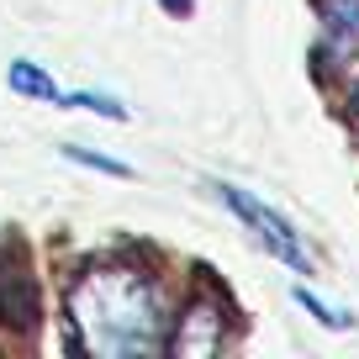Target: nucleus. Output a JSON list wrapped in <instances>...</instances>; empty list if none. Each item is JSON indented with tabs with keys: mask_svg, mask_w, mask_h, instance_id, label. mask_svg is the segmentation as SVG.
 Masks as SVG:
<instances>
[{
	"mask_svg": "<svg viewBox=\"0 0 359 359\" xmlns=\"http://www.w3.org/2000/svg\"><path fill=\"white\" fill-rule=\"evenodd\" d=\"M69 323L90 354H154L164 333V306L148 275L137 269H90L69 291Z\"/></svg>",
	"mask_w": 359,
	"mask_h": 359,
	"instance_id": "f257e3e1",
	"label": "nucleus"
},
{
	"mask_svg": "<svg viewBox=\"0 0 359 359\" xmlns=\"http://www.w3.org/2000/svg\"><path fill=\"white\" fill-rule=\"evenodd\" d=\"M217 191H222V201L233 206L238 217H243L248 227H254L259 238H264V248L275 259H285V264L291 269H306V275H312V254H306L302 248V238H296V227L285 222L280 212H275V206H264V201H254V196L248 191H238V185H217Z\"/></svg>",
	"mask_w": 359,
	"mask_h": 359,
	"instance_id": "f03ea898",
	"label": "nucleus"
},
{
	"mask_svg": "<svg viewBox=\"0 0 359 359\" xmlns=\"http://www.w3.org/2000/svg\"><path fill=\"white\" fill-rule=\"evenodd\" d=\"M222 338H227V312L212 302V296H201L191 312L180 317L169 348H175V354H217V348H222Z\"/></svg>",
	"mask_w": 359,
	"mask_h": 359,
	"instance_id": "7ed1b4c3",
	"label": "nucleus"
},
{
	"mask_svg": "<svg viewBox=\"0 0 359 359\" xmlns=\"http://www.w3.org/2000/svg\"><path fill=\"white\" fill-rule=\"evenodd\" d=\"M323 16V64L338 58H359V0H317Z\"/></svg>",
	"mask_w": 359,
	"mask_h": 359,
	"instance_id": "20e7f679",
	"label": "nucleus"
},
{
	"mask_svg": "<svg viewBox=\"0 0 359 359\" xmlns=\"http://www.w3.org/2000/svg\"><path fill=\"white\" fill-rule=\"evenodd\" d=\"M0 312H6V323H16V327L37 323V285H32V275H27L22 259H6V248H0Z\"/></svg>",
	"mask_w": 359,
	"mask_h": 359,
	"instance_id": "39448f33",
	"label": "nucleus"
},
{
	"mask_svg": "<svg viewBox=\"0 0 359 359\" xmlns=\"http://www.w3.org/2000/svg\"><path fill=\"white\" fill-rule=\"evenodd\" d=\"M6 79H11L16 95H37V101H53V106H69V90L53 85V74H43L37 64H27V58H16L11 69H6Z\"/></svg>",
	"mask_w": 359,
	"mask_h": 359,
	"instance_id": "423d86ee",
	"label": "nucleus"
},
{
	"mask_svg": "<svg viewBox=\"0 0 359 359\" xmlns=\"http://www.w3.org/2000/svg\"><path fill=\"white\" fill-rule=\"evenodd\" d=\"M296 306H306V312L317 317L323 327H333V333H344V327H354V312H344V306H333V302H323L317 291H306V285H296Z\"/></svg>",
	"mask_w": 359,
	"mask_h": 359,
	"instance_id": "0eeeda50",
	"label": "nucleus"
},
{
	"mask_svg": "<svg viewBox=\"0 0 359 359\" xmlns=\"http://www.w3.org/2000/svg\"><path fill=\"white\" fill-rule=\"evenodd\" d=\"M64 154L74 158V164H85V169H101V175H116V180H127V175H133L127 164H116V158H106V154H90V148H64Z\"/></svg>",
	"mask_w": 359,
	"mask_h": 359,
	"instance_id": "6e6552de",
	"label": "nucleus"
}]
</instances>
